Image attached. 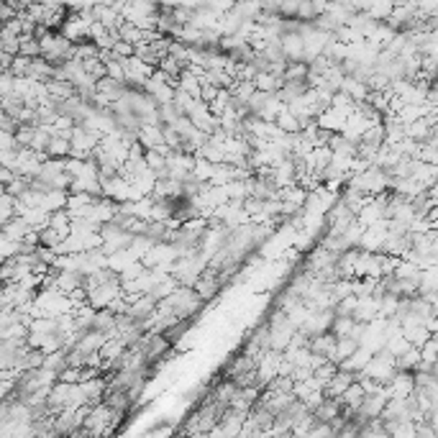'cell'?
I'll list each match as a JSON object with an SVG mask.
<instances>
[{"label": "cell", "mask_w": 438, "mask_h": 438, "mask_svg": "<svg viewBox=\"0 0 438 438\" xmlns=\"http://www.w3.org/2000/svg\"><path fill=\"white\" fill-rule=\"evenodd\" d=\"M44 369L54 371V374H60L64 367H67V356H64V349H54V351H44V362H42Z\"/></svg>", "instance_id": "10"}, {"label": "cell", "mask_w": 438, "mask_h": 438, "mask_svg": "<svg viewBox=\"0 0 438 438\" xmlns=\"http://www.w3.org/2000/svg\"><path fill=\"white\" fill-rule=\"evenodd\" d=\"M326 8V0H300L297 3V21H303V24H310L313 18L318 16L320 10Z\"/></svg>", "instance_id": "6"}, {"label": "cell", "mask_w": 438, "mask_h": 438, "mask_svg": "<svg viewBox=\"0 0 438 438\" xmlns=\"http://www.w3.org/2000/svg\"><path fill=\"white\" fill-rule=\"evenodd\" d=\"M193 290L200 295L202 303H211L213 297L220 295V290H223V282L218 279V274H216V270L213 267H205V270L200 272V277L193 282Z\"/></svg>", "instance_id": "2"}, {"label": "cell", "mask_w": 438, "mask_h": 438, "mask_svg": "<svg viewBox=\"0 0 438 438\" xmlns=\"http://www.w3.org/2000/svg\"><path fill=\"white\" fill-rule=\"evenodd\" d=\"M34 228L28 226V220L24 216H13L8 223H3V236L10 238V241H24V236Z\"/></svg>", "instance_id": "4"}, {"label": "cell", "mask_w": 438, "mask_h": 438, "mask_svg": "<svg viewBox=\"0 0 438 438\" xmlns=\"http://www.w3.org/2000/svg\"><path fill=\"white\" fill-rule=\"evenodd\" d=\"M16 216V198H10L6 190H0V228Z\"/></svg>", "instance_id": "13"}, {"label": "cell", "mask_w": 438, "mask_h": 438, "mask_svg": "<svg viewBox=\"0 0 438 438\" xmlns=\"http://www.w3.org/2000/svg\"><path fill=\"white\" fill-rule=\"evenodd\" d=\"M367 395V392H364V387H362V382H359V379H354V382H351V385H349V387L344 389V392H341V395H338V400H341V403L344 405H349V408H359V403H362V397Z\"/></svg>", "instance_id": "9"}, {"label": "cell", "mask_w": 438, "mask_h": 438, "mask_svg": "<svg viewBox=\"0 0 438 438\" xmlns=\"http://www.w3.org/2000/svg\"><path fill=\"white\" fill-rule=\"evenodd\" d=\"M274 126H277L282 134H300V123H297V116L290 108H287V105L277 113V119H274Z\"/></svg>", "instance_id": "7"}, {"label": "cell", "mask_w": 438, "mask_h": 438, "mask_svg": "<svg viewBox=\"0 0 438 438\" xmlns=\"http://www.w3.org/2000/svg\"><path fill=\"white\" fill-rule=\"evenodd\" d=\"M95 90L105 98L108 103H116L119 98H123V93H126V82L123 80H116V77H100L98 82H95Z\"/></svg>", "instance_id": "3"}, {"label": "cell", "mask_w": 438, "mask_h": 438, "mask_svg": "<svg viewBox=\"0 0 438 438\" xmlns=\"http://www.w3.org/2000/svg\"><path fill=\"white\" fill-rule=\"evenodd\" d=\"M39 46H42V57L49 62L51 67H62V64H67L69 60H75L77 44L69 42L67 36H62L60 31H54V28H49V31L39 39Z\"/></svg>", "instance_id": "1"}, {"label": "cell", "mask_w": 438, "mask_h": 438, "mask_svg": "<svg viewBox=\"0 0 438 438\" xmlns=\"http://www.w3.org/2000/svg\"><path fill=\"white\" fill-rule=\"evenodd\" d=\"M26 77H31V80H36V82H46V80L54 77V67H51L44 57H34V60L28 62V72H26Z\"/></svg>", "instance_id": "5"}, {"label": "cell", "mask_w": 438, "mask_h": 438, "mask_svg": "<svg viewBox=\"0 0 438 438\" xmlns=\"http://www.w3.org/2000/svg\"><path fill=\"white\" fill-rule=\"evenodd\" d=\"M254 87L261 90V93H277L279 85H282V77L279 75H272V72H259V75H254Z\"/></svg>", "instance_id": "8"}, {"label": "cell", "mask_w": 438, "mask_h": 438, "mask_svg": "<svg viewBox=\"0 0 438 438\" xmlns=\"http://www.w3.org/2000/svg\"><path fill=\"white\" fill-rule=\"evenodd\" d=\"M18 54H21V57H28V60L42 57L39 39H36V36H21V42H18Z\"/></svg>", "instance_id": "12"}, {"label": "cell", "mask_w": 438, "mask_h": 438, "mask_svg": "<svg viewBox=\"0 0 438 438\" xmlns=\"http://www.w3.org/2000/svg\"><path fill=\"white\" fill-rule=\"evenodd\" d=\"M36 241L42 246H49V249H57V246L64 241V238L60 236V231H54L51 226H42L36 228Z\"/></svg>", "instance_id": "11"}, {"label": "cell", "mask_w": 438, "mask_h": 438, "mask_svg": "<svg viewBox=\"0 0 438 438\" xmlns=\"http://www.w3.org/2000/svg\"><path fill=\"white\" fill-rule=\"evenodd\" d=\"M297 3H300V0H277V16L279 18H295Z\"/></svg>", "instance_id": "14"}]
</instances>
